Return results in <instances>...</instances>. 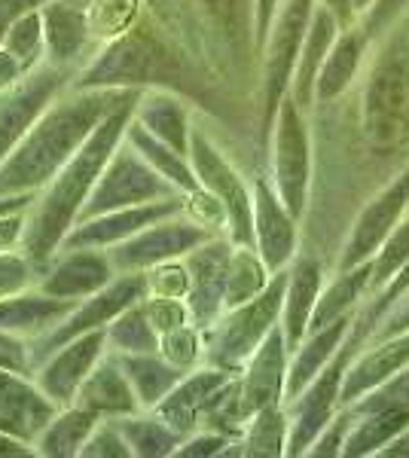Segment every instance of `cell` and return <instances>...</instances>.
Here are the masks:
<instances>
[{"label": "cell", "mask_w": 409, "mask_h": 458, "mask_svg": "<svg viewBox=\"0 0 409 458\" xmlns=\"http://www.w3.org/2000/svg\"><path fill=\"white\" fill-rule=\"evenodd\" d=\"M275 272L266 266V260L260 257L257 248L251 245H235L233 250V263H229V278H226V309H235L242 302L254 300L257 293L266 291V284L272 282Z\"/></svg>", "instance_id": "cell-40"}, {"label": "cell", "mask_w": 409, "mask_h": 458, "mask_svg": "<svg viewBox=\"0 0 409 458\" xmlns=\"http://www.w3.org/2000/svg\"><path fill=\"white\" fill-rule=\"evenodd\" d=\"M324 291V269L318 257L296 254V260L287 269V291L281 306V330H285L287 349H300L309 336L311 315H315L318 297Z\"/></svg>", "instance_id": "cell-25"}, {"label": "cell", "mask_w": 409, "mask_h": 458, "mask_svg": "<svg viewBox=\"0 0 409 458\" xmlns=\"http://www.w3.org/2000/svg\"><path fill=\"white\" fill-rule=\"evenodd\" d=\"M269 181L278 190L281 202L296 220H302L309 211L311 190V131L306 110L290 95L281 101L269 131Z\"/></svg>", "instance_id": "cell-7"}, {"label": "cell", "mask_w": 409, "mask_h": 458, "mask_svg": "<svg viewBox=\"0 0 409 458\" xmlns=\"http://www.w3.org/2000/svg\"><path fill=\"white\" fill-rule=\"evenodd\" d=\"M37 282V269L21 250L0 254V297H10L16 291H25Z\"/></svg>", "instance_id": "cell-50"}, {"label": "cell", "mask_w": 409, "mask_h": 458, "mask_svg": "<svg viewBox=\"0 0 409 458\" xmlns=\"http://www.w3.org/2000/svg\"><path fill=\"white\" fill-rule=\"evenodd\" d=\"M409 211V162L397 172V177L385 190L370 199L358 214V220L348 229V239L339 250L337 272L354 269V266L367 263L376 257V250L382 248V242L391 235V229L404 220Z\"/></svg>", "instance_id": "cell-14"}, {"label": "cell", "mask_w": 409, "mask_h": 458, "mask_svg": "<svg viewBox=\"0 0 409 458\" xmlns=\"http://www.w3.org/2000/svg\"><path fill=\"white\" fill-rule=\"evenodd\" d=\"M73 306L77 302L49 297V293H43L40 287L31 284L25 291L10 293V297H0V330L25 339H37L55 327Z\"/></svg>", "instance_id": "cell-28"}, {"label": "cell", "mask_w": 409, "mask_h": 458, "mask_svg": "<svg viewBox=\"0 0 409 458\" xmlns=\"http://www.w3.org/2000/svg\"><path fill=\"white\" fill-rule=\"evenodd\" d=\"M107 352L114 354H144L159 352V334L144 312V302L129 306L107 324Z\"/></svg>", "instance_id": "cell-41"}, {"label": "cell", "mask_w": 409, "mask_h": 458, "mask_svg": "<svg viewBox=\"0 0 409 458\" xmlns=\"http://www.w3.org/2000/svg\"><path fill=\"white\" fill-rule=\"evenodd\" d=\"M318 0H281L266 43L260 49V144H269L281 101L290 95L294 71L306 43Z\"/></svg>", "instance_id": "cell-6"}, {"label": "cell", "mask_w": 409, "mask_h": 458, "mask_svg": "<svg viewBox=\"0 0 409 458\" xmlns=\"http://www.w3.org/2000/svg\"><path fill=\"white\" fill-rule=\"evenodd\" d=\"M58 406L37 388L31 376L0 367V431L34 443Z\"/></svg>", "instance_id": "cell-24"}, {"label": "cell", "mask_w": 409, "mask_h": 458, "mask_svg": "<svg viewBox=\"0 0 409 458\" xmlns=\"http://www.w3.org/2000/svg\"><path fill=\"white\" fill-rule=\"evenodd\" d=\"M352 422H354V410L352 406H342L337 416H333V422L318 434L315 443H311L309 455H315V458L342 455V446H345V437H348V431H352Z\"/></svg>", "instance_id": "cell-51"}, {"label": "cell", "mask_w": 409, "mask_h": 458, "mask_svg": "<svg viewBox=\"0 0 409 458\" xmlns=\"http://www.w3.org/2000/svg\"><path fill=\"white\" fill-rule=\"evenodd\" d=\"M28 77H31V71H28L25 64L10 53V49L0 47V95L13 92V89H16L19 83H25Z\"/></svg>", "instance_id": "cell-55"}, {"label": "cell", "mask_w": 409, "mask_h": 458, "mask_svg": "<svg viewBox=\"0 0 409 458\" xmlns=\"http://www.w3.org/2000/svg\"><path fill=\"white\" fill-rule=\"evenodd\" d=\"M125 141L135 147L141 157L150 162L177 193L190 196V193H196V190H202V183H199L196 172H192V162L187 153H181V150H175V147H168L166 141H159V138H156L153 131H147L135 116H132L129 131H125Z\"/></svg>", "instance_id": "cell-34"}, {"label": "cell", "mask_w": 409, "mask_h": 458, "mask_svg": "<svg viewBox=\"0 0 409 458\" xmlns=\"http://www.w3.org/2000/svg\"><path fill=\"white\" fill-rule=\"evenodd\" d=\"M354 412H370V410H409V364L400 373H394L388 382H382L379 388L370 391L367 397H361L358 403H352Z\"/></svg>", "instance_id": "cell-48"}, {"label": "cell", "mask_w": 409, "mask_h": 458, "mask_svg": "<svg viewBox=\"0 0 409 458\" xmlns=\"http://www.w3.org/2000/svg\"><path fill=\"white\" fill-rule=\"evenodd\" d=\"M77 89H171L196 98L205 86L202 73L181 53L166 28L153 16H141L123 37L95 49L77 71Z\"/></svg>", "instance_id": "cell-3"}, {"label": "cell", "mask_w": 409, "mask_h": 458, "mask_svg": "<svg viewBox=\"0 0 409 458\" xmlns=\"http://www.w3.org/2000/svg\"><path fill=\"white\" fill-rule=\"evenodd\" d=\"M40 10H31L21 19L13 21L10 34H6L4 43H0V47L10 49V53L16 55L31 73L47 64V31H43V13Z\"/></svg>", "instance_id": "cell-42"}, {"label": "cell", "mask_w": 409, "mask_h": 458, "mask_svg": "<svg viewBox=\"0 0 409 458\" xmlns=\"http://www.w3.org/2000/svg\"><path fill=\"white\" fill-rule=\"evenodd\" d=\"M187 211V196H166L156 199V202H144V205H132V208H120V211H107L98 214V217L80 220L77 226L64 235L62 250L68 248H101L110 250L123 242H129L132 235H138L141 229L159 224V220H168L175 214Z\"/></svg>", "instance_id": "cell-16"}, {"label": "cell", "mask_w": 409, "mask_h": 458, "mask_svg": "<svg viewBox=\"0 0 409 458\" xmlns=\"http://www.w3.org/2000/svg\"><path fill=\"white\" fill-rule=\"evenodd\" d=\"M141 16H144V0H95L89 6L95 43L104 47V43L123 37Z\"/></svg>", "instance_id": "cell-43"}, {"label": "cell", "mask_w": 409, "mask_h": 458, "mask_svg": "<svg viewBox=\"0 0 409 458\" xmlns=\"http://www.w3.org/2000/svg\"><path fill=\"white\" fill-rule=\"evenodd\" d=\"M138 98L116 107L114 114L89 135V141L68 159V165L37 193L34 205L28 208L21 254L31 260L37 276H40L43 266L62 250L64 235L77 226L80 211H83V205L89 202V196H92L104 165H107L110 157L116 153V147L125 141V131H129V123H132V116H135Z\"/></svg>", "instance_id": "cell-2"}, {"label": "cell", "mask_w": 409, "mask_h": 458, "mask_svg": "<svg viewBox=\"0 0 409 458\" xmlns=\"http://www.w3.org/2000/svg\"><path fill=\"white\" fill-rule=\"evenodd\" d=\"M361 349H354L352 343H342L337 358L324 367L315 379L309 382L294 401H287V416H290V437H287V455H309L311 443L318 440V434L333 422V416L342 410V379H345L352 358Z\"/></svg>", "instance_id": "cell-11"}, {"label": "cell", "mask_w": 409, "mask_h": 458, "mask_svg": "<svg viewBox=\"0 0 409 458\" xmlns=\"http://www.w3.org/2000/svg\"><path fill=\"white\" fill-rule=\"evenodd\" d=\"M40 13L43 31H47V64L80 71L98 49L89 13L68 4V0H49Z\"/></svg>", "instance_id": "cell-22"}, {"label": "cell", "mask_w": 409, "mask_h": 458, "mask_svg": "<svg viewBox=\"0 0 409 458\" xmlns=\"http://www.w3.org/2000/svg\"><path fill=\"white\" fill-rule=\"evenodd\" d=\"M125 376H129L132 388H135L141 410H156L166 397L175 391L177 382L183 379L190 370H181L171 360L162 358L159 352H144V354H120Z\"/></svg>", "instance_id": "cell-36"}, {"label": "cell", "mask_w": 409, "mask_h": 458, "mask_svg": "<svg viewBox=\"0 0 409 458\" xmlns=\"http://www.w3.org/2000/svg\"><path fill=\"white\" fill-rule=\"evenodd\" d=\"M352 318H342L337 324H327L321 330H311V334L302 339L300 349L290 352V364H287V386H285V403L294 401L302 388L315 379L318 373L337 358V352L342 349V343L352 334Z\"/></svg>", "instance_id": "cell-32"}, {"label": "cell", "mask_w": 409, "mask_h": 458, "mask_svg": "<svg viewBox=\"0 0 409 458\" xmlns=\"http://www.w3.org/2000/svg\"><path fill=\"white\" fill-rule=\"evenodd\" d=\"M147 297V278L144 272H125V276H116L104 291L92 293V297L80 300L77 306L71 309L62 321L55 324L52 330H47L43 336L31 339V364L34 370L62 349L64 343L71 339L92 334V330H104L116 315H123L129 306H135Z\"/></svg>", "instance_id": "cell-9"}, {"label": "cell", "mask_w": 409, "mask_h": 458, "mask_svg": "<svg viewBox=\"0 0 409 458\" xmlns=\"http://www.w3.org/2000/svg\"><path fill=\"white\" fill-rule=\"evenodd\" d=\"M409 364V330L394 334L388 339H373L367 352L348 367L345 379H342V406L358 403L370 391L388 382L394 373H400Z\"/></svg>", "instance_id": "cell-27"}, {"label": "cell", "mask_w": 409, "mask_h": 458, "mask_svg": "<svg viewBox=\"0 0 409 458\" xmlns=\"http://www.w3.org/2000/svg\"><path fill=\"white\" fill-rule=\"evenodd\" d=\"M0 367L31 376L34 373V364H31V339L0 330Z\"/></svg>", "instance_id": "cell-53"}, {"label": "cell", "mask_w": 409, "mask_h": 458, "mask_svg": "<svg viewBox=\"0 0 409 458\" xmlns=\"http://www.w3.org/2000/svg\"><path fill=\"white\" fill-rule=\"evenodd\" d=\"M321 6H327V10L337 16V21L342 28H348V25H354V21H361L358 16V10H354V0H318Z\"/></svg>", "instance_id": "cell-59"}, {"label": "cell", "mask_w": 409, "mask_h": 458, "mask_svg": "<svg viewBox=\"0 0 409 458\" xmlns=\"http://www.w3.org/2000/svg\"><path fill=\"white\" fill-rule=\"evenodd\" d=\"M239 373H226L220 367L202 364L196 370H190L181 382L175 386V391L156 406V416L166 419V422L175 428L181 437H190V434L202 431L205 412L211 410V403L217 401V394Z\"/></svg>", "instance_id": "cell-21"}, {"label": "cell", "mask_w": 409, "mask_h": 458, "mask_svg": "<svg viewBox=\"0 0 409 458\" xmlns=\"http://www.w3.org/2000/svg\"><path fill=\"white\" fill-rule=\"evenodd\" d=\"M177 196V190L147 162L129 141L116 147V153L104 165V172L95 183L92 196L80 211V220L98 217L107 211L132 208V205L156 202V199ZM77 220V224H80Z\"/></svg>", "instance_id": "cell-10"}, {"label": "cell", "mask_w": 409, "mask_h": 458, "mask_svg": "<svg viewBox=\"0 0 409 458\" xmlns=\"http://www.w3.org/2000/svg\"><path fill=\"white\" fill-rule=\"evenodd\" d=\"M101 419L95 412L83 410L77 403L58 406V412L43 425V431L34 437V455L43 458H77L89 434L95 431Z\"/></svg>", "instance_id": "cell-33"}, {"label": "cell", "mask_w": 409, "mask_h": 458, "mask_svg": "<svg viewBox=\"0 0 409 458\" xmlns=\"http://www.w3.org/2000/svg\"><path fill=\"white\" fill-rule=\"evenodd\" d=\"M406 10H409V0H376V4L370 6V13L361 16V25L367 28L370 37H379L388 31Z\"/></svg>", "instance_id": "cell-54"}, {"label": "cell", "mask_w": 409, "mask_h": 458, "mask_svg": "<svg viewBox=\"0 0 409 458\" xmlns=\"http://www.w3.org/2000/svg\"><path fill=\"white\" fill-rule=\"evenodd\" d=\"M147 297H177L187 300L190 293V269L183 260H168L144 272Z\"/></svg>", "instance_id": "cell-47"}, {"label": "cell", "mask_w": 409, "mask_h": 458, "mask_svg": "<svg viewBox=\"0 0 409 458\" xmlns=\"http://www.w3.org/2000/svg\"><path fill=\"white\" fill-rule=\"evenodd\" d=\"M376 0H354V10H358V16H363V13H370V6H373Z\"/></svg>", "instance_id": "cell-62"}, {"label": "cell", "mask_w": 409, "mask_h": 458, "mask_svg": "<svg viewBox=\"0 0 409 458\" xmlns=\"http://www.w3.org/2000/svg\"><path fill=\"white\" fill-rule=\"evenodd\" d=\"M406 428H409V410L354 412V422L345 437V446H342V455H348V458L379 455L394 437H400Z\"/></svg>", "instance_id": "cell-37"}, {"label": "cell", "mask_w": 409, "mask_h": 458, "mask_svg": "<svg viewBox=\"0 0 409 458\" xmlns=\"http://www.w3.org/2000/svg\"><path fill=\"white\" fill-rule=\"evenodd\" d=\"M379 455H382V458H409V428L400 434V437H394Z\"/></svg>", "instance_id": "cell-61"}, {"label": "cell", "mask_w": 409, "mask_h": 458, "mask_svg": "<svg viewBox=\"0 0 409 458\" xmlns=\"http://www.w3.org/2000/svg\"><path fill=\"white\" fill-rule=\"evenodd\" d=\"M73 77H77V71L43 64L13 92L0 95V165L10 159V153L19 147L37 116L49 107V101L73 83Z\"/></svg>", "instance_id": "cell-15"}, {"label": "cell", "mask_w": 409, "mask_h": 458, "mask_svg": "<svg viewBox=\"0 0 409 458\" xmlns=\"http://www.w3.org/2000/svg\"><path fill=\"white\" fill-rule=\"evenodd\" d=\"M370 40H373V37L367 34V28H363L361 21L342 28L337 43H333V49H330V55H327L321 73H318L315 105H333V101L342 98V95L352 89L363 58H367Z\"/></svg>", "instance_id": "cell-29"}, {"label": "cell", "mask_w": 409, "mask_h": 458, "mask_svg": "<svg viewBox=\"0 0 409 458\" xmlns=\"http://www.w3.org/2000/svg\"><path fill=\"white\" fill-rule=\"evenodd\" d=\"M251 196H254V248L272 272L287 269L300 254V220L287 211L278 190L266 174L251 177Z\"/></svg>", "instance_id": "cell-19"}, {"label": "cell", "mask_w": 409, "mask_h": 458, "mask_svg": "<svg viewBox=\"0 0 409 458\" xmlns=\"http://www.w3.org/2000/svg\"><path fill=\"white\" fill-rule=\"evenodd\" d=\"M406 260H409V217L400 220V224L391 229V235L382 242V248H379L376 257L370 260V269H373L370 293L382 291V287L388 284L400 269H404Z\"/></svg>", "instance_id": "cell-44"}, {"label": "cell", "mask_w": 409, "mask_h": 458, "mask_svg": "<svg viewBox=\"0 0 409 458\" xmlns=\"http://www.w3.org/2000/svg\"><path fill=\"white\" fill-rule=\"evenodd\" d=\"M290 269V266H287ZM287 269L275 272L272 282L254 300L226 309L211 327L205 330V364L220 367L226 373H242L251 354L260 349L272 327L281 324V306L287 291Z\"/></svg>", "instance_id": "cell-5"}, {"label": "cell", "mask_w": 409, "mask_h": 458, "mask_svg": "<svg viewBox=\"0 0 409 458\" xmlns=\"http://www.w3.org/2000/svg\"><path fill=\"white\" fill-rule=\"evenodd\" d=\"M361 135L373 150L391 153L409 138V34H394L376 58L361 92Z\"/></svg>", "instance_id": "cell-4"}, {"label": "cell", "mask_w": 409, "mask_h": 458, "mask_svg": "<svg viewBox=\"0 0 409 458\" xmlns=\"http://www.w3.org/2000/svg\"><path fill=\"white\" fill-rule=\"evenodd\" d=\"M80 458H135L120 428V419H101L80 449Z\"/></svg>", "instance_id": "cell-46"}, {"label": "cell", "mask_w": 409, "mask_h": 458, "mask_svg": "<svg viewBox=\"0 0 409 458\" xmlns=\"http://www.w3.org/2000/svg\"><path fill=\"white\" fill-rule=\"evenodd\" d=\"M77 406L95 412L98 419H125L141 412V401L132 388L120 354L107 352L95 364V370L86 376L83 388L77 391Z\"/></svg>", "instance_id": "cell-26"}, {"label": "cell", "mask_w": 409, "mask_h": 458, "mask_svg": "<svg viewBox=\"0 0 409 458\" xmlns=\"http://www.w3.org/2000/svg\"><path fill=\"white\" fill-rule=\"evenodd\" d=\"M287 437H290V416L285 403L263 406L248 419L242 434V455L254 458H278L287 455Z\"/></svg>", "instance_id": "cell-38"}, {"label": "cell", "mask_w": 409, "mask_h": 458, "mask_svg": "<svg viewBox=\"0 0 409 458\" xmlns=\"http://www.w3.org/2000/svg\"><path fill=\"white\" fill-rule=\"evenodd\" d=\"M342 31V25L337 21L327 6L318 4L315 6V16H311V25H309V34H306V43H302V53H300V62H296V71H294V83H290V98L296 101L302 110H311L315 107V83H318V73H321L327 55H330L333 43Z\"/></svg>", "instance_id": "cell-31"}, {"label": "cell", "mask_w": 409, "mask_h": 458, "mask_svg": "<svg viewBox=\"0 0 409 458\" xmlns=\"http://www.w3.org/2000/svg\"><path fill=\"white\" fill-rule=\"evenodd\" d=\"M47 4L49 0H0V43H4L6 34H10L13 21L21 19L31 10H40V6H47Z\"/></svg>", "instance_id": "cell-56"}, {"label": "cell", "mask_w": 409, "mask_h": 458, "mask_svg": "<svg viewBox=\"0 0 409 458\" xmlns=\"http://www.w3.org/2000/svg\"><path fill=\"white\" fill-rule=\"evenodd\" d=\"M404 330H409V306H394L370 339H388L394 334H404Z\"/></svg>", "instance_id": "cell-57"}, {"label": "cell", "mask_w": 409, "mask_h": 458, "mask_svg": "<svg viewBox=\"0 0 409 458\" xmlns=\"http://www.w3.org/2000/svg\"><path fill=\"white\" fill-rule=\"evenodd\" d=\"M135 120L147 131H153L159 141H166L168 147L190 157L192 116L187 98L181 92H171V89H141Z\"/></svg>", "instance_id": "cell-30"}, {"label": "cell", "mask_w": 409, "mask_h": 458, "mask_svg": "<svg viewBox=\"0 0 409 458\" xmlns=\"http://www.w3.org/2000/svg\"><path fill=\"white\" fill-rule=\"evenodd\" d=\"M19 455H34V443L0 431V458H19Z\"/></svg>", "instance_id": "cell-60"}, {"label": "cell", "mask_w": 409, "mask_h": 458, "mask_svg": "<svg viewBox=\"0 0 409 458\" xmlns=\"http://www.w3.org/2000/svg\"><path fill=\"white\" fill-rule=\"evenodd\" d=\"M229 443L233 437H226V434H217V431H196L190 434V437L181 440V446H177L175 458H217L229 449Z\"/></svg>", "instance_id": "cell-52"}, {"label": "cell", "mask_w": 409, "mask_h": 458, "mask_svg": "<svg viewBox=\"0 0 409 458\" xmlns=\"http://www.w3.org/2000/svg\"><path fill=\"white\" fill-rule=\"evenodd\" d=\"M104 354H107V327L64 343L62 349L49 354L37 367L31 379L55 406H68L77 401V391L83 388L86 376L95 370V364H98Z\"/></svg>", "instance_id": "cell-20"}, {"label": "cell", "mask_w": 409, "mask_h": 458, "mask_svg": "<svg viewBox=\"0 0 409 458\" xmlns=\"http://www.w3.org/2000/svg\"><path fill=\"white\" fill-rule=\"evenodd\" d=\"M281 0H257V49H263L266 34H269L275 16H278Z\"/></svg>", "instance_id": "cell-58"}, {"label": "cell", "mask_w": 409, "mask_h": 458, "mask_svg": "<svg viewBox=\"0 0 409 458\" xmlns=\"http://www.w3.org/2000/svg\"><path fill=\"white\" fill-rule=\"evenodd\" d=\"M211 235H223V233H214V229H208L205 224L192 220L190 214L183 211V214H175V217L141 229L138 235H132L123 245L110 248L107 254L120 276H125V272H147L159 263L183 260L190 250L205 245Z\"/></svg>", "instance_id": "cell-13"}, {"label": "cell", "mask_w": 409, "mask_h": 458, "mask_svg": "<svg viewBox=\"0 0 409 458\" xmlns=\"http://www.w3.org/2000/svg\"><path fill=\"white\" fill-rule=\"evenodd\" d=\"M235 245L229 242V235H211L205 245L190 250L183 257L190 269V293L187 306L196 327L208 330L217 318L226 312V278H229V263H233Z\"/></svg>", "instance_id": "cell-17"}, {"label": "cell", "mask_w": 409, "mask_h": 458, "mask_svg": "<svg viewBox=\"0 0 409 458\" xmlns=\"http://www.w3.org/2000/svg\"><path fill=\"white\" fill-rule=\"evenodd\" d=\"M370 278H373V269H370V260L354 266V269L337 272L333 284H327L318 297L315 315H311V330H321L327 324H337L342 318L358 315L363 297L370 293Z\"/></svg>", "instance_id": "cell-35"}, {"label": "cell", "mask_w": 409, "mask_h": 458, "mask_svg": "<svg viewBox=\"0 0 409 458\" xmlns=\"http://www.w3.org/2000/svg\"><path fill=\"white\" fill-rule=\"evenodd\" d=\"M159 354L181 370H196L205 364V330L196 324H181L159 336Z\"/></svg>", "instance_id": "cell-45"}, {"label": "cell", "mask_w": 409, "mask_h": 458, "mask_svg": "<svg viewBox=\"0 0 409 458\" xmlns=\"http://www.w3.org/2000/svg\"><path fill=\"white\" fill-rule=\"evenodd\" d=\"M287 364H290V349L285 330L272 327V334L260 343V349L251 354V360L239 373L242 379V401L248 416H254L263 406L285 403V386H287Z\"/></svg>", "instance_id": "cell-23"}, {"label": "cell", "mask_w": 409, "mask_h": 458, "mask_svg": "<svg viewBox=\"0 0 409 458\" xmlns=\"http://www.w3.org/2000/svg\"><path fill=\"white\" fill-rule=\"evenodd\" d=\"M141 89H77L68 86L49 101L34 120L10 159L0 165V196L40 193L43 187L68 165L89 135L123 107L138 98Z\"/></svg>", "instance_id": "cell-1"}, {"label": "cell", "mask_w": 409, "mask_h": 458, "mask_svg": "<svg viewBox=\"0 0 409 458\" xmlns=\"http://www.w3.org/2000/svg\"><path fill=\"white\" fill-rule=\"evenodd\" d=\"M190 162L196 172L202 190L217 196L226 208V235L233 245H251L254 248V196L244 183L239 168L233 165L217 144L208 138V131L192 123L190 135Z\"/></svg>", "instance_id": "cell-8"}, {"label": "cell", "mask_w": 409, "mask_h": 458, "mask_svg": "<svg viewBox=\"0 0 409 458\" xmlns=\"http://www.w3.org/2000/svg\"><path fill=\"white\" fill-rule=\"evenodd\" d=\"M120 428L132 446L135 458H168L181 446V434L166 419H159L153 410H141L135 416L120 419Z\"/></svg>", "instance_id": "cell-39"}, {"label": "cell", "mask_w": 409, "mask_h": 458, "mask_svg": "<svg viewBox=\"0 0 409 458\" xmlns=\"http://www.w3.org/2000/svg\"><path fill=\"white\" fill-rule=\"evenodd\" d=\"M144 312L150 318V324L156 327V334H168V330L181 327V324H190V306L187 300H177V297H144Z\"/></svg>", "instance_id": "cell-49"}, {"label": "cell", "mask_w": 409, "mask_h": 458, "mask_svg": "<svg viewBox=\"0 0 409 458\" xmlns=\"http://www.w3.org/2000/svg\"><path fill=\"white\" fill-rule=\"evenodd\" d=\"M116 276H120V272H116L107 250L68 248V250H58V254L43 266L34 287H40L49 297L80 302V300L92 297V293L104 291Z\"/></svg>", "instance_id": "cell-18"}, {"label": "cell", "mask_w": 409, "mask_h": 458, "mask_svg": "<svg viewBox=\"0 0 409 458\" xmlns=\"http://www.w3.org/2000/svg\"><path fill=\"white\" fill-rule=\"evenodd\" d=\"M68 4H73V6H80V10H86L89 13V6L95 4V0H68Z\"/></svg>", "instance_id": "cell-63"}, {"label": "cell", "mask_w": 409, "mask_h": 458, "mask_svg": "<svg viewBox=\"0 0 409 458\" xmlns=\"http://www.w3.org/2000/svg\"><path fill=\"white\" fill-rule=\"evenodd\" d=\"M202 31L239 83L251 80L260 62L257 49V0H196Z\"/></svg>", "instance_id": "cell-12"}]
</instances>
